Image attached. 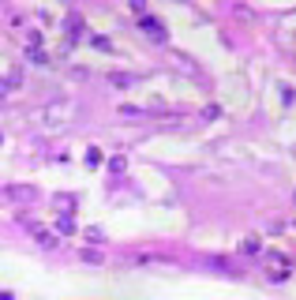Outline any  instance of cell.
<instances>
[{
	"mask_svg": "<svg viewBox=\"0 0 296 300\" xmlns=\"http://www.w3.org/2000/svg\"><path fill=\"white\" fill-rule=\"evenodd\" d=\"M293 274V259L281 255V252H270L266 255V278H274V282H285Z\"/></svg>",
	"mask_w": 296,
	"mask_h": 300,
	"instance_id": "1",
	"label": "cell"
},
{
	"mask_svg": "<svg viewBox=\"0 0 296 300\" xmlns=\"http://www.w3.org/2000/svg\"><path fill=\"white\" fill-rule=\"evenodd\" d=\"M142 34H146V38H154V42H169V30H165V23H161V19H157V15H142Z\"/></svg>",
	"mask_w": 296,
	"mask_h": 300,
	"instance_id": "2",
	"label": "cell"
},
{
	"mask_svg": "<svg viewBox=\"0 0 296 300\" xmlns=\"http://www.w3.org/2000/svg\"><path fill=\"white\" fill-rule=\"evenodd\" d=\"M109 83H113V86H131V83H135V75H124V72H113V75H109Z\"/></svg>",
	"mask_w": 296,
	"mask_h": 300,
	"instance_id": "3",
	"label": "cell"
},
{
	"mask_svg": "<svg viewBox=\"0 0 296 300\" xmlns=\"http://www.w3.org/2000/svg\"><path fill=\"white\" fill-rule=\"evenodd\" d=\"M12 199H34V188H8Z\"/></svg>",
	"mask_w": 296,
	"mask_h": 300,
	"instance_id": "4",
	"label": "cell"
},
{
	"mask_svg": "<svg viewBox=\"0 0 296 300\" xmlns=\"http://www.w3.org/2000/svg\"><path fill=\"white\" fill-rule=\"evenodd\" d=\"M86 165H101V150H98V146L86 150Z\"/></svg>",
	"mask_w": 296,
	"mask_h": 300,
	"instance_id": "5",
	"label": "cell"
},
{
	"mask_svg": "<svg viewBox=\"0 0 296 300\" xmlns=\"http://www.w3.org/2000/svg\"><path fill=\"white\" fill-rule=\"evenodd\" d=\"M244 252H248V255H255V252H259V237H248V240H244Z\"/></svg>",
	"mask_w": 296,
	"mask_h": 300,
	"instance_id": "6",
	"label": "cell"
},
{
	"mask_svg": "<svg viewBox=\"0 0 296 300\" xmlns=\"http://www.w3.org/2000/svg\"><path fill=\"white\" fill-rule=\"evenodd\" d=\"M8 86H12V83H8V79H0V98H4V94H8Z\"/></svg>",
	"mask_w": 296,
	"mask_h": 300,
	"instance_id": "7",
	"label": "cell"
}]
</instances>
